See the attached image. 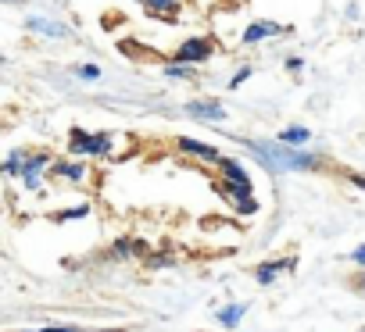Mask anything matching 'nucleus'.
<instances>
[{"label":"nucleus","instance_id":"1","mask_svg":"<svg viewBox=\"0 0 365 332\" xmlns=\"http://www.w3.org/2000/svg\"><path fill=\"white\" fill-rule=\"evenodd\" d=\"M255 154L269 164L272 172H308L315 168V154H304V150H290L287 143H255Z\"/></svg>","mask_w":365,"mask_h":332},{"label":"nucleus","instance_id":"2","mask_svg":"<svg viewBox=\"0 0 365 332\" xmlns=\"http://www.w3.org/2000/svg\"><path fill=\"white\" fill-rule=\"evenodd\" d=\"M72 154H108L111 150V139L108 136H90L83 129H72V143H68Z\"/></svg>","mask_w":365,"mask_h":332},{"label":"nucleus","instance_id":"3","mask_svg":"<svg viewBox=\"0 0 365 332\" xmlns=\"http://www.w3.org/2000/svg\"><path fill=\"white\" fill-rule=\"evenodd\" d=\"M208 54H212V43L197 36V40H187V43L175 50V65H201Z\"/></svg>","mask_w":365,"mask_h":332},{"label":"nucleus","instance_id":"4","mask_svg":"<svg viewBox=\"0 0 365 332\" xmlns=\"http://www.w3.org/2000/svg\"><path fill=\"white\" fill-rule=\"evenodd\" d=\"M51 164V157L47 154H33V157H26V164H22V186H29V190H36L40 186V172Z\"/></svg>","mask_w":365,"mask_h":332},{"label":"nucleus","instance_id":"5","mask_svg":"<svg viewBox=\"0 0 365 332\" xmlns=\"http://www.w3.org/2000/svg\"><path fill=\"white\" fill-rule=\"evenodd\" d=\"M187 114H190V118L222 122V118H226V107H222L219 100H190V104H187Z\"/></svg>","mask_w":365,"mask_h":332},{"label":"nucleus","instance_id":"6","mask_svg":"<svg viewBox=\"0 0 365 332\" xmlns=\"http://www.w3.org/2000/svg\"><path fill=\"white\" fill-rule=\"evenodd\" d=\"M179 150L190 154V157H201V161H222V154H219L212 143H201V139H190V136L179 139Z\"/></svg>","mask_w":365,"mask_h":332},{"label":"nucleus","instance_id":"7","mask_svg":"<svg viewBox=\"0 0 365 332\" xmlns=\"http://www.w3.org/2000/svg\"><path fill=\"white\" fill-rule=\"evenodd\" d=\"M290 268H294V257H279V261H265V264H262V268L255 272V279H258L262 286H272V282H276V275H279V272H290Z\"/></svg>","mask_w":365,"mask_h":332},{"label":"nucleus","instance_id":"8","mask_svg":"<svg viewBox=\"0 0 365 332\" xmlns=\"http://www.w3.org/2000/svg\"><path fill=\"white\" fill-rule=\"evenodd\" d=\"M29 29H33V33H40V36H47V40H61V36H68V29H65V26L47 22V18H29Z\"/></svg>","mask_w":365,"mask_h":332},{"label":"nucleus","instance_id":"9","mask_svg":"<svg viewBox=\"0 0 365 332\" xmlns=\"http://www.w3.org/2000/svg\"><path fill=\"white\" fill-rule=\"evenodd\" d=\"M276 33H279V26H272V22H255V26H247L244 43H258V40H269V36H276Z\"/></svg>","mask_w":365,"mask_h":332},{"label":"nucleus","instance_id":"10","mask_svg":"<svg viewBox=\"0 0 365 332\" xmlns=\"http://www.w3.org/2000/svg\"><path fill=\"white\" fill-rule=\"evenodd\" d=\"M244 314H247V304H230V307L219 311V325H222V328H237Z\"/></svg>","mask_w":365,"mask_h":332},{"label":"nucleus","instance_id":"11","mask_svg":"<svg viewBox=\"0 0 365 332\" xmlns=\"http://www.w3.org/2000/svg\"><path fill=\"white\" fill-rule=\"evenodd\" d=\"M308 139H312V132H308L304 125H290V129L279 132V143H287V146H301V143H308Z\"/></svg>","mask_w":365,"mask_h":332},{"label":"nucleus","instance_id":"12","mask_svg":"<svg viewBox=\"0 0 365 332\" xmlns=\"http://www.w3.org/2000/svg\"><path fill=\"white\" fill-rule=\"evenodd\" d=\"M54 172H58V176H68L72 183H79V179L86 176V172H83V164H61V161L54 164Z\"/></svg>","mask_w":365,"mask_h":332},{"label":"nucleus","instance_id":"13","mask_svg":"<svg viewBox=\"0 0 365 332\" xmlns=\"http://www.w3.org/2000/svg\"><path fill=\"white\" fill-rule=\"evenodd\" d=\"M22 164H26V154H22V150H15V154L4 161V172H8V176H19V172H22Z\"/></svg>","mask_w":365,"mask_h":332},{"label":"nucleus","instance_id":"14","mask_svg":"<svg viewBox=\"0 0 365 332\" xmlns=\"http://www.w3.org/2000/svg\"><path fill=\"white\" fill-rule=\"evenodd\" d=\"M165 75H175V79H190V75H194V68H187V65H165Z\"/></svg>","mask_w":365,"mask_h":332},{"label":"nucleus","instance_id":"15","mask_svg":"<svg viewBox=\"0 0 365 332\" xmlns=\"http://www.w3.org/2000/svg\"><path fill=\"white\" fill-rule=\"evenodd\" d=\"M76 75H83V79H97V75H101V68H97V65H79V68H76Z\"/></svg>","mask_w":365,"mask_h":332},{"label":"nucleus","instance_id":"16","mask_svg":"<svg viewBox=\"0 0 365 332\" xmlns=\"http://www.w3.org/2000/svg\"><path fill=\"white\" fill-rule=\"evenodd\" d=\"M86 211H90V208H86V204H79V208H72V211H65V215H58V218H61V222H72V218H83Z\"/></svg>","mask_w":365,"mask_h":332},{"label":"nucleus","instance_id":"17","mask_svg":"<svg viewBox=\"0 0 365 332\" xmlns=\"http://www.w3.org/2000/svg\"><path fill=\"white\" fill-rule=\"evenodd\" d=\"M154 11H175V0H147Z\"/></svg>","mask_w":365,"mask_h":332},{"label":"nucleus","instance_id":"18","mask_svg":"<svg viewBox=\"0 0 365 332\" xmlns=\"http://www.w3.org/2000/svg\"><path fill=\"white\" fill-rule=\"evenodd\" d=\"M351 286H354V289L365 296V272H361V275H354V279H351Z\"/></svg>","mask_w":365,"mask_h":332},{"label":"nucleus","instance_id":"19","mask_svg":"<svg viewBox=\"0 0 365 332\" xmlns=\"http://www.w3.org/2000/svg\"><path fill=\"white\" fill-rule=\"evenodd\" d=\"M351 257H354V261L365 268V247H354V254H351Z\"/></svg>","mask_w":365,"mask_h":332},{"label":"nucleus","instance_id":"20","mask_svg":"<svg viewBox=\"0 0 365 332\" xmlns=\"http://www.w3.org/2000/svg\"><path fill=\"white\" fill-rule=\"evenodd\" d=\"M247 75H251V68H240V72H237V79H233V86H240V82H244Z\"/></svg>","mask_w":365,"mask_h":332},{"label":"nucleus","instance_id":"21","mask_svg":"<svg viewBox=\"0 0 365 332\" xmlns=\"http://www.w3.org/2000/svg\"><path fill=\"white\" fill-rule=\"evenodd\" d=\"M351 183H354V186H361V190H365V179H361V176H351Z\"/></svg>","mask_w":365,"mask_h":332}]
</instances>
